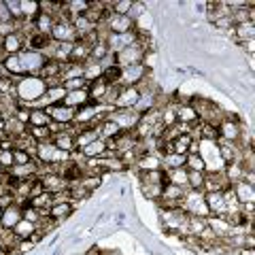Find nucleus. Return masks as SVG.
Masks as SVG:
<instances>
[{"mask_svg":"<svg viewBox=\"0 0 255 255\" xmlns=\"http://www.w3.org/2000/svg\"><path fill=\"white\" fill-rule=\"evenodd\" d=\"M47 94V83L41 77H21L17 83H15V100H17L19 107H30L34 100H38L41 96Z\"/></svg>","mask_w":255,"mask_h":255,"instance_id":"nucleus-1","label":"nucleus"},{"mask_svg":"<svg viewBox=\"0 0 255 255\" xmlns=\"http://www.w3.org/2000/svg\"><path fill=\"white\" fill-rule=\"evenodd\" d=\"M105 119L117 124L122 132H134V128H136L140 122V115L134 109H113Z\"/></svg>","mask_w":255,"mask_h":255,"instance_id":"nucleus-2","label":"nucleus"},{"mask_svg":"<svg viewBox=\"0 0 255 255\" xmlns=\"http://www.w3.org/2000/svg\"><path fill=\"white\" fill-rule=\"evenodd\" d=\"M145 49L138 45V43H134L130 47H126L124 51H119L113 55V62H115V66L119 68H128V66H134V64H142V58H145Z\"/></svg>","mask_w":255,"mask_h":255,"instance_id":"nucleus-3","label":"nucleus"},{"mask_svg":"<svg viewBox=\"0 0 255 255\" xmlns=\"http://www.w3.org/2000/svg\"><path fill=\"white\" fill-rule=\"evenodd\" d=\"M136 38H138V32L136 30H132V32H126V34H113V32H109L107 38H105V45H107V49L111 55H115L119 51H124L126 47H130L136 43Z\"/></svg>","mask_w":255,"mask_h":255,"instance_id":"nucleus-4","label":"nucleus"},{"mask_svg":"<svg viewBox=\"0 0 255 255\" xmlns=\"http://www.w3.org/2000/svg\"><path fill=\"white\" fill-rule=\"evenodd\" d=\"M19 60L23 64V68H26V75H30V77L41 75V70H43L45 62H47V58L41 51H32V49H23L19 53Z\"/></svg>","mask_w":255,"mask_h":255,"instance_id":"nucleus-5","label":"nucleus"},{"mask_svg":"<svg viewBox=\"0 0 255 255\" xmlns=\"http://www.w3.org/2000/svg\"><path fill=\"white\" fill-rule=\"evenodd\" d=\"M51 41L53 43H77L79 36L73 28V21H64V19L55 21L51 28Z\"/></svg>","mask_w":255,"mask_h":255,"instance_id":"nucleus-6","label":"nucleus"},{"mask_svg":"<svg viewBox=\"0 0 255 255\" xmlns=\"http://www.w3.org/2000/svg\"><path fill=\"white\" fill-rule=\"evenodd\" d=\"M147 75V68L142 64H134V66H128V68H122V75H119V85L124 87H134L138 85L142 79Z\"/></svg>","mask_w":255,"mask_h":255,"instance_id":"nucleus-7","label":"nucleus"},{"mask_svg":"<svg viewBox=\"0 0 255 255\" xmlns=\"http://www.w3.org/2000/svg\"><path fill=\"white\" fill-rule=\"evenodd\" d=\"M23 49H26V38L19 32L0 38V53L2 55H19Z\"/></svg>","mask_w":255,"mask_h":255,"instance_id":"nucleus-8","label":"nucleus"},{"mask_svg":"<svg viewBox=\"0 0 255 255\" xmlns=\"http://www.w3.org/2000/svg\"><path fill=\"white\" fill-rule=\"evenodd\" d=\"M109 32H113V34H126V32H132L134 30V21L128 17V15H111V17L102 23Z\"/></svg>","mask_w":255,"mask_h":255,"instance_id":"nucleus-9","label":"nucleus"},{"mask_svg":"<svg viewBox=\"0 0 255 255\" xmlns=\"http://www.w3.org/2000/svg\"><path fill=\"white\" fill-rule=\"evenodd\" d=\"M45 111H47V115H49L51 122H55V124L70 126L75 122V109H68L66 105H51Z\"/></svg>","mask_w":255,"mask_h":255,"instance_id":"nucleus-10","label":"nucleus"},{"mask_svg":"<svg viewBox=\"0 0 255 255\" xmlns=\"http://www.w3.org/2000/svg\"><path fill=\"white\" fill-rule=\"evenodd\" d=\"M0 64H2V68L6 70L9 79H13V83H17L21 77H26V68H23L19 55H4V60Z\"/></svg>","mask_w":255,"mask_h":255,"instance_id":"nucleus-11","label":"nucleus"},{"mask_svg":"<svg viewBox=\"0 0 255 255\" xmlns=\"http://www.w3.org/2000/svg\"><path fill=\"white\" fill-rule=\"evenodd\" d=\"M140 98V94L136 87H124L122 85V90H119L117 94V98H115V109H134L136 107V102Z\"/></svg>","mask_w":255,"mask_h":255,"instance_id":"nucleus-12","label":"nucleus"},{"mask_svg":"<svg viewBox=\"0 0 255 255\" xmlns=\"http://www.w3.org/2000/svg\"><path fill=\"white\" fill-rule=\"evenodd\" d=\"M204 202L209 206L211 215L215 217H226V200H223V191H211L204 194Z\"/></svg>","mask_w":255,"mask_h":255,"instance_id":"nucleus-13","label":"nucleus"},{"mask_svg":"<svg viewBox=\"0 0 255 255\" xmlns=\"http://www.w3.org/2000/svg\"><path fill=\"white\" fill-rule=\"evenodd\" d=\"M38 181H41V185L45 187V191H49V194H58V191L68 189V183L64 181L60 174H55V172L41 174V177H38Z\"/></svg>","mask_w":255,"mask_h":255,"instance_id":"nucleus-14","label":"nucleus"},{"mask_svg":"<svg viewBox=\"0 0 255 255\" xmlns=\"http://www.w3.org/2000/svg\"><path fill=\"white\" fill-rule=\"evenodd\" d=\"M172 105H174V113H177V122L179 124H185V126L200 124V117H198L196 109L191 105H177V102H172Z\"/></svg>","mask_w":255,"mask_h":255,"instance_id":"nucleus-15","label":"nucleus"},{"mask_svg":"<svg viewBox=\"0 0 255 255\" xmlns=\"http://www.w3.org/2000/svg\"><path fill=\"white\" fill-rule=\"evenodd\" d=\"M62 105H66L68 109H83L87 105H92L90 102V94H87V90H77V92H66V96H64Z\"/></svg>","mask_w":255,"mask_h":255,"instance_id":"nucleus-16","label":"nucleus"},{"mask_svg":"<svg viewBox=\"0 0 255 255\" xmlns=\"http://www.w3.org/2000/svg\"><path fill=\"white\" fill-rule=\"evenodd\" d=\"M17 221H21V206L19 204H11L2 209V219H0V228L2 230H13L17 226Z\"/></svg>","mask_w":255,"mask_h":255,"instance_id":"nucleus-17","label":"nucleus"},{"mask_svg":"<svg viewBox=\"0 0 255 255\" xmlns=\"http://www.w3.org/2000/svg\"><path fill=\"white\" fill-rule=\"evenodd\" d=\"M236 196V200L241 204H249V202H255V185H249L245 181H238L234 185H230Z\"/></svg>","mask_w":255,"mask_h":255,"instance_id":"nucleus-18","label":"nucleus"},{"mask_svg":"<svg viewBox=\"0 0 255 255\" xmlns=\"http://www.w3.org/2000/svg\"><path fill=\"white\" fill-rule=\"evenodd\" d=\"M75 215V209L70 202H60V204H53L49 209V217L53 221H58V226H62V223H66L70 217Z\"/></svg>","mask_w":255,"mask_h":255,"instance_id":"nucleus-19","label":"nucleus"},{"mask_svg":"<svg viewBox=\"0 0 255 255\" xmlns=\"http://www.w3.org/2000/svg\"><path fill=\"white\" fill-rule=\"evenodd\" d=\"M136 168L140 172H149V170H162V157L157 153H142L136 159Z\"/></svg>","mask_w":255,"mask_h":255,"instance_id":"nucleus-20","label":"nucleus"},{"mask_svg":"<svg viewBox=\"0 0 255 255\" xmlns=\"http://www.w3.org/2000/svg\"><path fill=\"white\" fill-rule=\"evenodd\" d=\"M32 23H34V32H36V34H43V36H49L51 38V28H53V23H55V19L51 17V15L38 13L36 17L32 19Z\"/></svg>","mask_w":255,"mask_h":255,"instance_id":"nucleus-21","label":"nucleus"},{"mask_svg":"<svg viewBox=\"0 0 255 255\" xmlns=\"http://www.w3.org/2000/svg\"><path fill=\"white\" fill-rule=\"evenodd\" d=\"M102 73H105V66H102L100 62H94V60H87L83 64V79L87 81V85L98 81V79H102Z\"/></svg>","mask_w":255,"mask_h":255,"instance_id":"nucleus-22","label":"nucleus"},{"mask_svg":"<svg viewBox=\"0 0 255 255\" xmlns=\"http://www.w3.org/2000/svg\"><path fill=\"white\" fill-rule=\"evenodd\" d=\"M107 90H109V83L105 81V79H98V81H94L87 85V94H90V102L92 105H98V102H102V98L107 96Z\"/></svg>","mask_w":255,"mask_h":255,"instance_id":"nucleus-23","label":"nucleus"},{"mask_svg":"<svg viewBox=\"0 0 255 255\" xmlns=\"http://www.w3.org/2000/svg\"><path fill=\"white\" fill-rule=\"evenodd\" d=\"M51 142L55 147H58L60 151H64V153H73V151H77L75 147V136L68 132H60L55 134V136H51Z\"/></svg>","mask_w":255,"mask_h":255,"instance_id":"nucleus-24","label":"nucleus"},{"mask_svg":"<svg viewBox=\"0 0 255 255\" xmlns=\"http://www.w3.org/2000/svg\"><path fill=\"white\" fill-rule=\"evenodd\" d=\"M234 38H236V43L238 41H251V38H255V21L236 23V26H234Z\"/></svg>","mask_w":255,"mask_h":255,"instance_id":"nucleus-25","label":"nucleus"},{"mask_svg":"<svg viewBox=\"0 0 255 255\" xmlns=\"http://www.w3.org/2000/svg\"><path fill=\"white\" fill-rule=\"evenodd\" d=\"M105 151H107V142L102 140V138H98V140H94V142H90L87 147H83L79 153H81L85 159H96V157H102L105 155Z\"/></svg>","mask_w":255,"mask_h":255,"instance_id":"nucleus-26","label":"nucleus"},{"mask_svg":"<svg viewBox=\"0 0 255 255\" xmlns=\"http://www.w3.org/2000/svg\"><path fill=\"white\" fill-rule=\"evenodd\" d=\"M221 172H223V177H226L228 185H234V183H238V181L243 179L245 168H243L241 162H232V164H226V166H223Z\"/></svg>","mask_w":255,"mask_h":255,"instance_id":"nucleus-27","label":"nucleus"},{"mask_svg":"<svg viewBox=\"0 0 255 255\" xmlns=\"http://www.w3.org/2000/svg\"><path fill=\"white\" fill-rule=\"evenodd\" d=\"M100 138V134H98V130L96 128H85V130H81L75 136V147H77V151H81L83 147H87L90 142H94V140H98Z\"/></svg>","mask_w":255,"mask_h":255,"instance_id":"nucleus-28","label":"nucleus"},{"mask_svg":"<svg viewBox=\"0 0 255 255\" xmlns=\"http://www.w3.org/2000/svg\"><path fill=\"white\" fill-rule=\"evenodd\" d=\"M206 226H209L219 238L228 236V234H230V230H232V226H230V223L226 221V217H215V215H211V217L206 219Z\"/></svg>","mask_w":255,"mask_h":255,"instance_id":"nucleus-29","label":"nucleus"},{"mask_svg":"<svg viewBox=\"0 0 255 255\" xmlns=\"http://www.w3.org/2000/svg\"><path fill=\"white\" fill-rule=\"evenodd\" d=\"M96 130H98V134H100V138H102V140L122 136V130H119V126L113 124V122H109V119H105V122H102L100 126H96Z\"/></svg>","mask_w":255,"mask_h":255,"instance_id":"nucleus-30","label":"nucleus"},{"mask_svg":"<svg viewBox=\"0 0 255 255\" xmlns=\"http://www.w3.org/2000/svg\"><path fill=\"white\" fill-rule=\"evenodd\" d=\"M166 174V183H172V185H179V187H187V170L185 168H174V170H164Z\"/></svg>","mask_w":255,"mask_h":255,"instance_id":"nucleus-31","label":"nucleus"},{"mask_svg":"<svg viewBox=\"0 0 255 255\" xmlns=\"http://www.w3.org/2000/svg\"><path fill=\"white\" fill-rule=\"evenodd\" d=\"M83 77V64H77V62H66L62 68V75H60V81H68V79H81Z\"/></svg>","mask_w":255,"mask_h":255,"instance_id":"nucleus-32","label":"nucleus"},{"mask_svg":"<svg viewBox=\"0 0 255 255\" xmlns=\"http://www.w3.org/2000/svg\"><path fill=\"white\" fill-rule=\"evenodd\" d=\"M166 185V183H164ZM164 185H149V183H138V189H140V194L147 198L149 202H159V198H162V189Z\"/></svg>","mask_w":255,"mask_h":255,"instance_id":"nucleus-33","label":"nucleus"},{"mask_svg":"<svg viewBox=\"0 0 255 255\" xmlns=\"http://www.w3.org/2000/svg\"><path fill=\"white\" fill-rule=\"evenodd\" d=\"M13 234L17 236L19 241H23V238H32L36 234V223L21 219V221H17V226L13 228Z\"/></svg>","mask_w":255,"mask_h":255,"instance_id":"nucleus-34","label":"nucleus"},{"mask_svg":"<svg viewBox=\"0 0 255 255\" xmlns=\"http://www.w3.org/2000/svg\"><path fill=\"white\" fill-rule=\"evenodd\" d=\"M49 124H51V119L47 115L45 109H32L30 111V122H28L30 128H47Z\"/></svg>","mask_w":255,"mask_h":255,"instance_id":"nucleus-35","label":"nucleus"},{"mask_svg":"<svg viewBox=\"0 0 255 255\" xmlns=\"http://www.w3.org/2000/svg\"><path fill=\"white\" fill-rule=\"evenodd\" d=\"M174 168H185V155L179 153L162 155V170H174Z\"/></svg>","mask_w":255,"mask_h":255,"instance_id":"nucleus-36","label":"nucleus"},{"mask_svg":"<svg viewBox=\"0 0 255 255\" xmlns=\"http://www.w3.org/2000/svg\"><path fill=\"white\" fill-rule=\"evenodd\" d=\"M28 204H30V206H34V209H36V211H41V213H49V209H51V194H49V191H43L41 196L30 198Z\"/></svg>","mask_w":255,"mask_h":255,"instance_id":"nucleus-37","label":"nucleus"},{"mask_svg":"<svg viewBox=\"0 0 255 255\" xmlns=\"http://www.w3.org/2000/svg\"><path fill=\"white\" fill-rule=\"evenodd\" d=\"M87 60H90V47H87L85 43L77 41L73 45V53H70V62H77V64H85Z\"/></svg>","mask_w":255,"mask_h":255,"instance_id":"nucleus-38","label":"nucleus"},{"mask_svg":"<svg viewBox=\"0 0 255 255\" xmlns=\"http://www.w3.org/2000/svg\"><path fill=\"white\" fill-rule=\"evenodd\" d=\"M19 6H21V15L26 21H32L41 13V4L38 2H30V0H19Z\"/></svg>","mask_w":255,"mask_h":255,"instance_id":"nucleus-39","label":"nucleus"},{"mask_svg":"<svg viewBox=\"0 0 255 255\" xmlns=\"http://www.w3.org/2000/svg\"><path fill=\"white\" fill-rule=\"evenodd\" d=\"M194 140L189 134H179L177 138L172 140V153H179V155H187V149H189V142Z\"/></svg>","mask_w":255,"mask_h":255,"instance_id":"nucleus-40","label":"nucleus"},{"mask_svg":"<svg viewBox=\"0 0 255 255\" xmlns=\"http://www.w3.org/2000/svg\"><path fill=\"white\" fill-rule=\"evenodd\" d=\"M47 98H49L51 105H62V100H64V96H66V90H64L62 85H51V87H47Z\"/></svg>","mask_w":255,"mask_h":255,"instance_id":"nucleus-41","label":"nucleus"},{"mask_svg":"<svg viewBox=\"0 0 255 255\" xmlns=\"http://www.w3.org/2000/svg\"><path fill=\"white\" fill-rule=\"evenodd\" d=\"M109 49H107V45L105 43H96L92 49H90V60H94V62H105L107 58H109Z\"/></svg>","mask_w":255,"mask_h":255,"instance_id":"nucleus-42","label":"nucleus"},{"mask_svg":"<svg viewBox=\"0 0 255 255\" xmlns=\"http://www.w3.org/2000/svg\"><path fill=\"white\" fill-rule=\"evenodd\" d=\"M185 170H196V172H206V164L200 155H185Z\"/></svg>","mask_w":255,"mask_h":255,"instance_id":"nucleus-43","label":"nucleus"},{"mask_svg":"<svg viewBox=\"0 0 255 255\" xmlns=\"http://www.w3.org/2000/svg\"><path fill=\"white\" fill-rule=\"evenodd\" d=\"M204 174H206V172L187 170V187H189V189H198V191H202V185H204Z\"/></svg>","mask_w":255,"mask_h":255,"instance_id":"nucleus-44","label":"nucleus"},{"mask_svg":"<svg viewBox=\"0 0 255 255\" xmlns=\"http://www.w3.org/2000/svg\"><path fill=\"white\" fill-rule=\"evenodd\" d=\"M21 219H26V221H32V223H36L38 226V221H41V211H36L34 206H30L28 202L21 206Z\"/></svg>","mask_w":255,"mask_h":255,"instance_id":"nucleus-45","label":"nucleus"},{"mask_svg":"<svg viewBox=\"0 0 255 255\" xmlns=\"http://www.w3.org/2000/svg\"><path fill=\"white\" fill-rule=\"evenodd\" d=\"M174 124H177V113H174V105L170 102L168 107L162 109V126H164V128H170V126H174Z\"/></svg>","mask_w":255,"mask_h":255,"instance_id":"nucleus-46","label":"nucleus"},{"mask_svg":"<svg viewBox=\"0 0 255 255\" xmlns=\"http://www.w3.org/2000/svg\"><path fill=\"white\" fill-rule=\"evenodd\" d=\"M38 249V245L32 241V238H23V241H19L17 243V255H30V253H34Z\"/></svg>","mask_w":255,"mask_h":255,"instance_id":"nucleus-47","label":"nucleus"},{"mask_svg":"<svg viewBox=\"0 0 255 255\" xmlns=\"http://www.w3.org/2000/svg\"><path fill=\"white\" fill-rule=\"evenodd\" d=\"M28 134L36 142H43V140H51V134H49V128H30L28 126Z\"/></svg>","mask_w":255,"mask_h":255,"instance_id":"nucleus-48","label":"nucleus"},{"mask_svg":"<svg viewBox=\"0 0 255 255\" xmlns=\"http://www.w3.org/2000/svg\"><path fill=\"white\" fill-rule=\"evenodd\" d=\"M0 166H2V170H11L15 166L13 149H0Z\"/></svg>","mask_w":255,"mask_h":255,"instance_id":"nucleus-49","label":"nucleus"},{"mask_svg":"<svg viewBox=\"0 0 255 255\" xmlns=\"http://www.w3.org/2000/svg\"><path fill=\"white\" fill-rule=\"evenodd\" d=\"M62 87L66 92H77V90H87V81L81 79H68V81H62Z\"/></svg>","mask_w":255,"mask_h":255,"instance_id":"nucleus-50","label":"nucleus"},{"mask_svg":"<svg viewBox=\"0 0 255 255\" xmlns=\"http://www.w3.org/2000/svg\"><path fill=\"white\" fill-rule=\"evenodd\" d=\"M13 157H15V166H26V164L34 162V157L23 149H13Z\"/></svg>","mask_w":255,"mask_h":255,"instance_id":"nucleus-51","label":"nucleus"},{"mask_svg":"<svg viewBox=\"0 0 255 255\" xmlns=\"http://www.w3.org/2000/svg\"><path fill=\"white\" fill-rule=\"evenodd\" d=\"M4 4H6V9H9L11 17H13L15 21H21V19H23V15H21V6H19V0H4Z\"/></svg>","mask_w":255,"mask_h":255,"instance_id":"nucleus-52","label":"nucleus"},{"mask_svg":"<svg viewBox=\"0 0 255 255\" xmlns=\"http://www.w3.org/2000/svg\"><path fill=\"white\" fill-rule=\"evenodd\" d=\"M132 4L134 2H130V0H119V2L111 4V11H113L115 15H128V13H130V9H132Z\"/></svg>","mask_w":255,"mask_h":255,"instance_id":"nucleus-53","label":"nucleus"},{"mask_svg":"<svg viewBox=\"0 0 255 255\" xmlns=\"http://www.w3.org/2000/svg\"><path fill=\"white\" fill-rule=\"evenodd\" d=\"M15 32H17V21H2L0 23V38L15 34Z\"/></svg>","mask_w":255,"mask_h":255,"instance_id":"nucleus-54","label":"nucleus"},{"mask_svg":"<svg viewBox=\"0 0 255 255\" xmlns=\"http://www.w3.org/2000/svg\"><path fill=\"white\" fill-rule=\"evenodd\" d=\"M17 122H21V124H26L28 126V122H30V109H26V107H17V111H15V115H13Z\"/></svg>","mask_w":255,"mask_h":255,"instance_id":"nucleus-55","label":"nucleus"},{"mask_svg":"<svg viewBox=\"0 0 255 255\" xmlns=\"http://www.w3.org/2000/svg\"><path fill=\"white\" fill-rule=\"evenodd\" d=\"M2 21H15V19L11 17V13H9V9H6L4 0H0V23Z\"/></svg>","mask_w":255,"mask_h":255,"instance_id":"nucleus-56","label":"nucleus"},{"mask_svg":"<svg viewBox=\"0 0 255 255\" xmlns=\"http://www.w3.org/2000/svg\"><path fill=\"white\" fill-rule=\"evenodd\" d=\"M47 128H49V134H51V136H55V134H60V132H66V126L55 124V122H51V124L47 126Z\"/></svg>","mask_w":255,"mask_h":255,"instance_id":"nucleus-57","label":"nucleus"},{"mask_svg":"<svg viewBox=\"0 0 255 255\" xmlns=\"http://www.w3.org/2000/svg\"><path fill=\"white\" fill-rule=\"evenodd\" d=\"M245 183H249V185H255V170H245L243 172V179Z\"/></svg>","mask_w":255,"mask_h":255,"instance_id":"nucleus-58","label":"nucleus"},{"mask_svg":"<svg viewBox=\"0 0 255 255\" xmlns=\"http://www.w3.org/2000/svg\"><path fill=\"white\" fill-rule=\"evenodd\" d=\"M2 172H4V170H2V166H0V177H2Z\"/></svg>","mask_w":255,"mask_h":255,"instance_id":"nucleus-59","label":"nucleus"},{"mask_svg":"<svg viewBox=\"0 0 255 255\" xmlns=\"http://www.w3.org/2000/svg\"><path fill=\"white\" fill-rule=\"evenodd\" d=\"M0 219H2V209H0Z\"/></svg>","mask_w":255,"mask_h":255,"instance_id":"nucleus-60","label":"nucleus"}]
</instances>
